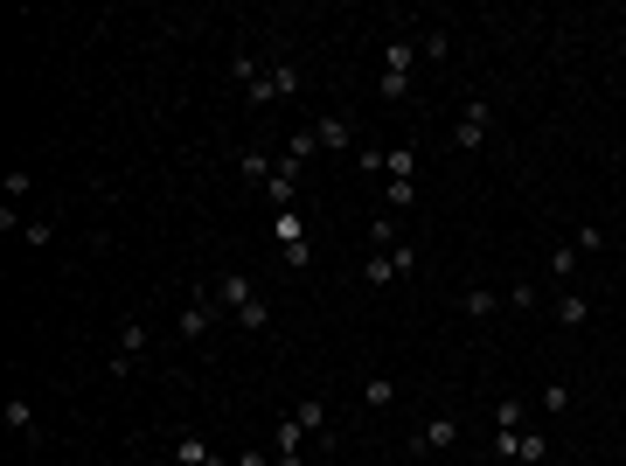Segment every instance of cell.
Listing matches in <instances>:
<instances>
[{
	"label": "cell",
	"instance_id": "obj_1",
	"mask_svg": "<svg viewBox=\"0 0 626 466\" xmlns=\"http://www.w3.org/2000/svg\"><path fill=\"white\" fill-rule=\"evenodd\" d=\"M411 70H418V49H411L404 35H390V42H383V77H376V98H383V105H404V98H411V84H418Z\"/></svg>",
	"mask_w": 626,
	"mask_h": 466
},
{
	"label": "cell",
	"instance_id": "obj_2",
	"mask_svg": "<svg viewBox=\"0 0 626 466\" xmlns=\"http://www.w3.org/2000/svg\"><path fill=\"white\" fill-rule=\"evenodd\" d=\"M216 300H223V307L237 313V320H244L251 334H265V327H272V307L258 300V286H251V272H223V279H216Z\"/></svg>",
	"mask_w": 626,
	"mask_h": 466
},
{
	"label": "cell",
	"instance_id": "obj_3",
	"mask_svg": "<svg viewBox=\"0 0 626 466\" xmlns=\"http://www.w3.org/2000/svg\"><path fill=\"white\" fill-rule=\"evenodd\" d=\"M300 84H307V77H300L293 63H265V70L244 84V105H251V112H265V105H279V98H300Z\"/></svg>",
	"mask_w": 626,
	"mask_h": 466
},
{
	"label": "cell",
	"instance_id": "obj_4",
	"mask_svg": "<svg viewBox=\"0 0 626 466\" xmlns=\"http://www.w3.org/2000/svg\"><path fill=\"white\" fill-rule=\"evenodd\" d=\"M460 446V418L453 411H439V418H425L418 432H411V460H439V453H453Z\"/></svg>",
	"mask_w": 626,
	"mask_h": 466
},
{
	"label": "cell",
	"instance_id": "obj_5",
	"mask_svg": "<svg viewBox=\"0 0 626 466\" xmlns=\"http://www.w3.org/2000/svg\"><path fill=\"white\" fill-rule=\"evenodd\" d=\"M223 313H230V307L216 300V286H195V293H188V307H181V341H202Z\"/></svg>",
	"mask_w": 626,
	"mask_h": 466
},
{
	"label": "cell",
	"instance_id": "obj_6",
	"mask_svg": "<svg viewBox=\"0 0 626 466\" xmlns=\"http://www.w3.org/2000/svg\"><path fill=\"white\" fill-rule=\"evenodd\" d=\"M272 237H279V251H286V265H293V272H300V265L313 258V244H307V216H300V209H279V216H272Z\"/></svg>",
	"mask_w": 626,
	"mask_h": 466
},
{
	"label": "cell",
	"instance_id": "obj_7",
	"mask_svg": "<svg viewBox=\"0 0 626 466\" xmlns=\"http://www.w3.org/2000/svg\"><path fill=\"white\" fill-rule=\"evenodd\" d=\"M487 133H494V98H467V112H460V126H453V140H460V154H473V147H487Z\"/></svg>",
	"mask_w": 626,
	"mask_h": 466
},
{
	"label": "cell",
	"instance_id": "obj_8",
	"mask_svg": "<svg viewBox=\"0 0 626 466\" xmlns=\"http://www.w3.org/2000/svg\"><path fill=\"white\" fill-rule=\"evenodd\" d=\"M140 362H147V320H126V327H119V355H112L105 369H112V376H133Z\"/></svg>",
	"mask_w": 626,
	"mask_h": 466
},
{
	"label": "cell",
	"instance_id": "obj_9",
	"mask_svg": "<svg viewBox=\"0 0 626 466\" xmlns=\"http://www.w3.org/2000/svg\"><path fill=\"white\" fill-rule=\"evenodd\" d=\"M293 188H300V160H286V154H279L272 181H265V202H272V216H279V209H293Z\"/></svg>",
	"mask_w": 626,
	"mask_h": 466
},
{
	"label": "cell",
	"instance_id": "obj_10",
	"mask_svg": "<svg viewBox=\"0 0 626 466\" xmlns=\"http://www.w3.org/2000/svg\"><path fill=\"white\" fill-rule=\"evenodd\" d=\"M272 460L279 466H307V432H300V418H286V425L272 432Z\"/></svg>",
	"mask_w": 626,
	"mask_h": 466
},
{
	"label": "cell",
	"instance_id": "obj_11",
	"mask_svg": "<svg viewBox=\"0 0 626 466\" xmlns=\"http://www.w3.org/2000/svg\"><path fill=\"white\" fill-rule=\"evenodd\" d=\"M313 140H320V154H348V140H355V133H348V119L320 112V119H313Z\"/></svg>",
	"mask_w": 626,
	"mask_h": 466
},
{
	"label": "cell",
	"instance_id": "obj_12",
	"mask_svg": "<svg viewBox=\"0 0 626 466\" xmlns=\"http://www.w3.org/2000/svg\"><path fill=\"white\" fill-rule=\"evenodd\" d=\"M293 418H300V432H307V439H313V446H320V453L334 446V439H327V404H320V397H307V404H300Z\"/></svg>",
	"mask_w": 626,
	"mask_h": 466
},
{
	"label": "cell",
	"instance_id": "obj_13",
	"mask_svg": "<svg viewBox=\"0 0 626 466\" xmlns=\"http://www.w3.org/2000/svg\"><path fill=\"white\" fill-rule=\"evenodd\" d=\"M174 466H237V460H216L195 432H181V439H174Z\"/></svg>",
	"mask_w": 626,
	"mask_h": 466
},
{
	"label": "cell",
	"instance_id": "obj_14",
	"mask_svg": "<svg viewBox=\"0 0 626 466\" xmlns=\"http://www.w3.org/2000/svg\"><path fill=\"white\" fill-rule=\"evenodd\" d=\"M383 174H390V181H418V147H411V140L390 147V154H383Z\"/></svg>",
	"mask_w": 626,
	"mask_h": 466
},
{
	"label": "cell",
	"instance_id": "obj_15",
	"mask_svg": "<svg viewBox=\"0 0 626 466\" xmlns=\"http://www.w3.org/2000/svg\"><path fill=\"white\" fill-rule=\"evenodd\" d=\"M362 279H369V286H390V279H404V272H397V251H369V258H362Z\"/></svg>",
	"mask_w": 626,
	"mask_h": 466
},
{
	"label": "cell",
	"instance_id": "obj_16",
	"mask_svg": "<svg viewBox=\"0 0 626 466\" xmlns=\"http://www.w3.org/2000/svg\"><path fill=\"white\" fill-rule=\"evenodd\" d=\"M501 307H508V300H501V293H487V286H473L467 300H460V313H467V320H494Z\"/></svg>",
	"mask_w": 626,
	"mask_h": 466
},
{
	"label": "cell",
	"instance_id": "obj_17",
	"mask_svg": "<svg viewBox=\"0 0 626 466\" xmlns=\"http://www.w3.org/2000/svg\"><path fill=\"white\" fill-rule=\"evenodd\" d=\"M397 237H404V230H397V216H390V209H376V216H369V244H376V251H397Z\"/></svg>",
	"mask_w": 626,
	"mask_h": 466
},
{
	"label": "cell",
	"instance_id": "obj_18",
	"mask_svg": "<svg viewBox=\"0 0 626 466\" xmlns=\"http://www.w3.org/2000/svg\"><path fill=\"white\" fill-rule=\"evenodd\" d=\"M0 418H7V432H14V439H28V432H35V404H28V397H7V411H0Z\"/></svg>",
	"mask_w": 626,
	"mask_h": 466
},
{
	"label": "cell",
	"instance_id": "obj_19",
	"mask_svg": "<svg viewBox=\"0 0 626 466\" xmlns=\"http://www.w3.org/2000/svg\"><path fill=\"white\" fill-rule=\"evenodd\" d=\"M515 460L543 466V460H550V439H543V432H515Z\"/></svg>",
	"mask_w": 626,
	"mask_h": 466
},
{
	"label": "cell",
	"instance_id": "obj_20",
	"mask_svg": "<svg viewBox=\"0 0 626 466\" xmlns=\"http://www.w3.org/2000/svg\"><path fill=\"white\" fill-rule=\"evenodd\" d=\"M585 320H592V300H585V293H564V300H557V327H585Z\"/></svg>",
	"mask_w": 626,
	"mask_h": 466
},
{
	"label": "cell",
	"instance_id": "obj_21",
	"mask_svg": "<svg viewBox=\"0 0 626 466\" xmlns=\"http://www.w3.org/2000/svg\"><path fill=\"white\" fill-rule=\"evenodd\" d=\"M362 404H369V411H383V404H397V383H390V376L376 369V376L362 383Z\"/></svg>",
	"mask_w": 626,
	"mask_h": 466
},
{
	"label": "cell",
	"instance_id": "obj_22",
	"mask_svg": "<svg viewBox=\"0 0 626 466\" xmlns=\"http://www.w3.org/2000/svg\"><path fill=\"white\" fill-rule=\"evenodd\" d=\"M272 167H279V160H272V154H258V147H251V154L237 160V174H244V181H258V188L272 181Z\"/></svg>",
	"mask_w": 626,
	"mask_h": 466
},
{
	"label": "cell",
	"instance_id": "obj_23",
	"mask_svg": "<svg viewBox=\"0 0 626 466\" xmlns=\"http://www.w3.org/2000/svg\"><path fill=\"white\" fill-rule=\"evenodd\" d=\"M411 202H418V181H390V188H383V209H390V216H404Z\"/></svg>",
	"mask_w": 626,
	"mask_h": 466
},
{
	"label": "cell",
	"instance_id": "obj_24",
	"mask_svg": "<svg viewBox=\"0 0 626 466\" xmlns=\"http://www.w3.org/2000/svg\"><path fill=\"white\" fill-rule=\"evenodd\" d=\"M446 49H453V35H446V28H425V42H418V56H425V63H446Z\"/></svg>",
	"mask_w": 626,
	"mask_h": 466
},
{
	"label": "cell",
	"instance_id": "obj_25",
	"mask_svg": "<svg viewBox=\"0 0 626 466\" xmlns=\"http://www.w3.org/2000/svg\"><path fill=\"white\" fill-rule=\"evenodd\" d=\"M494 432H522V397H501L494 404Z\"/></svg>",
	"mask_w": 626,
	"mask_h": 466
},
{
	"label": "cell",
	"instance_id": "obj_26",
	"mask_svg": "<svg viewBox=\"0 0 626 466\" xmlns=\"http://www.w3.org/2000/svg\"><path fill=\"white\" fill-rule=\"evenodd\" d=\"M550 272L571 286V272H578V244H557V251H550Z\"/></svg>",
	"mask_w": 626,
	"mask_h": 466
},
{
	"label": "cell",
	"instance_id": "obj_27",
	"mask_svg": "<svg viewBox=\"0 0 626 466\" xmlns=\"http://www.w3.org/2000/svg\"><path fill=\"white\" fill-rule=\"evenodd\" d=\"M313 154H320V140H313V126H307V133H293V140H286V160H300V167H307Z\"/></svg>",
	"mask_w": 626,
	"mask_h": 466
},
{
	"label": "cell",
	"instance_id": "obj_28",
	"mask_svg": "<svg viewBox=\"0 0 626 466\" xmlns=\"http://www.w3.org/2000/svg\"><path fill=\"white\" fill-rule=\"evenodd\" d=\"M571 244H578V258H585V251H606V230H599V223H578Z\"/></svg>",
	"mask_w": 626,
	"mask_h": 466
},
{
	"label": "cell",
	"instance_id": "obj_29",
	"mask_svg": "<svg viewBox=\"0 0 626 466\" xmlns=\"http://www.w3.org/2000/svg\"><path fill=\"white\" fill-rule=\"evenodd\" d=\"M501 300H508V307H515V313L543 307V293H536V286H522V279H515V293H501Z\"/></svg>",
	"mask_w": 626,
	"mask_h": 466
},
{
	"label": "cell",
	"instance_id": "obj_30",
	"mask_svg": "<svg viewBox=\"0 0 626 466\" xmlns=\"http://www.w3.org/2000/svg\"><path fill=\"white\" fill-rule=\"evenodd\" d=\"M543 411H571V383H543Z\"/></svg>",
	"mask_w": 626,
	"mask_h": 466
},
{
	"label": "cell",
	"instance_id": "obj_31",
	"mask_svg": "<svg viewBox=\"0 0 626 466\" xmlns=\"http://www.w3.org/2000/svg\"><path fill=\"white\" fill-rule=\"evenodd\" d=\"M21 237H28V244H49V237H56V223H49V216H35V223H21Z\"/></svg>",
	"mask_w": 626,
	"mask_h": 466
},
{
	"label": "cell",
	"instance_id": "obj_32",
	"mask_svg": "<svg viewBox=\"0 0 626 466\" xmlns=\"http://www.w3.org/2000/svg\"><path fill=\"white\" fill-rule=\"evenodd\" d=\"M237 466H279L272 453H237Z\"/></svg>",
	"mask_w": 626,
	"mask_h": 466
}]
</instances>
